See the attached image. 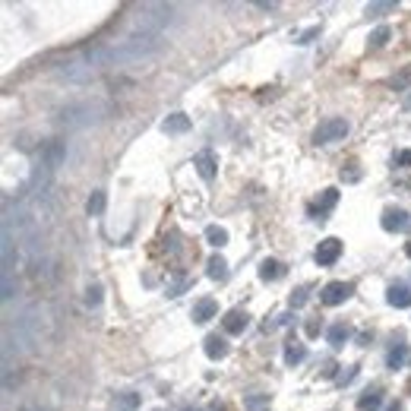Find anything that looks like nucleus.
<instances>
[{
  "mask_svg": "<svg viewBox=\"0 0 411 411\" xmlns=\"http://www.w3.org/2000/svg\"><path fill=\"white\" fill-rule=\"evenodd\" d=\"M389 35H392V32H389V26H380L377 32L370 35V45H373V48H383V45L389 42Z\"/></svg>",
  "mask_w": 411,
  "mask_h": 411,
  "instance_id": "obj_24",
  "label": "nucleus"
},
{
  "mask_svg": "<svg viewBox=\"0 0 411 411\" xmlns=\"http://www.w3.org/2000/svg\"><path fill=\"white\" fill-rule=\"evenodd\" d=\"M411 83V70H405V73H399V76L396 79H392V86H396V89H402V86H408Z\"/></svg>",
  "mask_w": 411,
  "mask_h": 411,
  "instance_id": "obj_32",
  "label": "nucleus"
},
{
  "mask_svg": "<svg viewBox=\"0 0 411 411\" xmlns=\"http://www.w3.org/2000/svg\"><path fill=\"white\" fill-rule=\"evenodd\" d=\"M304 358H307V348H304L301 342H288V348H285V364L294 367V364H301Z\"/></svg>",
  "mask_w": 411,
  "mask_h": 411,
  "instance_id": "obj_17",
  "label": "nucleus"
},
{
  "mask_svg": "<svg viewBox=\"0 0 411 411\" xmlns=\"http://www.w3.org/2000/svg\"><path fill=\"white\" fill-rule=\"evenodd\" d=\"M206 272H209V278H225V275H228V263L215 253V256L209 259V266H206Z\"/></svg>",
  "mask_w": 411,
  "mask_h": 411,
  "instance_id": "obj_21",
  "label": "nucleus"
},
{
  "mask_svg": "<svg viewBox=\"0 0 411 411\" xmlns=\"http://www.w3.org/2000/svg\"><path fill=\"white\" fill-rule=\"evenodd\" d=\"M206 240H209L212 247H225L228 244V231L218 228V225H209V228H206Z\"/></svg>",
  "mask_w": 411,
  "mask_h": 411,
  "instance_id": "obj_20",
  "label": "nucleus"
},
{
  "mask_svg": "<svg viewBox=\"0 0 411 411\" xmlns=\"http://www.w3.org/2000/svg\"><path fill=\"white\" fill-rule=\"evenodd\" d=\"M351 297V285H345V282H329L323 291H320V301L326 304V307H339V304H345Z\"/></svg>",
  "mask_w": 411,
  "mask_h": 411,
  "instance_id": "obj_5",
  "label": "nucleus"
},
{
  "mask_svg": "<svg viewBox=\"0 0 411 411\" xmlns=\"http://www.w3.org/2000/svg\"><path fill=\"white\" fill-rule=\"evenodd\" d=\"M282 263H278V259H263V263H259V278H263V282H275V278H282Z\"/></svg>",
  "mask_w": 411,
  "mask_h": 411,
  "instance_id": "obj_13",
  "label": "nucleus"
},
{
  "mask_svg": "<svg viewBox=\"0 0 411 411\" xmlns=\"http://www.w3.org/2000/svg\"><path fill=\"white\" fill-rule=\"evenodd\" d=\"M215 313H218V304L212 301V297H202V301L193 307V323H209Z\"/></svg>",
  "mask_w": 411,
  "mask_h": 411,
  "instance_id": "obj_11",
  "label": "nucleus"
},
{
  "mask_svg": "<svg viewBox=\"0 0 411 411\" xmlns=\"http://www.w3.org/2000/svg\"><path fill=\"white\" fill-rule=\"evenodd\" d=\"M86 304H89V307H98V304H101V285H89V291H86Z\"/></svg>",
  "mask_w": 411,
  "mask_h": 411,
  "instance_id": "obj_26",
  "label": "nucleus"
},
{
  "mask_svg": "<svg viewBox=\"0 0 411 411\" xmlns=\"http://www.w3.org/2000/svg\"><path fill=\"white\" fill-rule=\"evenodd\" d=\"M339 256H342V240L339 237H326L323 244L316 247V263L320 266H332Z\"/></svg>",
  "mask_w": 411,
  "mask_h": 411,
  "instance_id": "obj_6",
  "label": "nucleus"
},
{
  "mask_svg": "<svg viewBox=\"0 0 411 411\" xmlns=\"http://www.w3.org/2000/svg\"><path fill=\"white\" fill-rule=\"evenodd\" d=\"M136 408H139L136 392H124V396H117L114 402H111V411H136Z\"/></svg>",
  "mask_w": 411,
  "mask_h": 411,
  "instance_id": "obj_16",
  "label": "nucleus"
},
{
  "mask_svg": "<svg viewBox=\"0 0 411 411\" xmlns=\"http://www.w3.org/2000/svg\"><path fill=\"white\" fill-rule=\"evenodd\" d=\"M389 10H396V4H370L367 16H380V13H389Z\"/></svg>",
  "mask_w": 411,
  "mask_h": 411,
  "instance_id": "obj_29",
  "label": "nucleus"
},
{
  "mask_svg": "<svg viewBox=\"0 0 411 411\" xmlns=\"http://www.w3.org/2000/svg\"><path fill=\"white\" fill-rule=\"evenodd\" d=\"M389 411H399V402H396V405H392V408H389Z\"/></svg>",
  "mask_w": 411,
  "mask_h": 411,
  "instance_id": "obj_39",
  "label": "nucleus"
},
{
  "mask_svg": "<svg viewBox=\"0 0 411 411\" xmlns=\"http://www.w3.org/2000/svg\"><path fill=\"white\" fill-rule=\"evenodd\" d=\"M408 225V212L405 209H386L383 212V228L386 231H402Z\"/></svg>",
  "mask_w": 411,
  "mask_h": 411,
  "instance_id": "obj_9",
  "label": "nucleus"
},
{
  "mask_svg": "<svg viewBox=\"0 0 411 411\" xmlns=\"http://www.w3.org/2000/svg\"><path fill=\"white\" fill-rule=\"evenodd\" d=\"M316 35H320V26H313V29H307V32H301L297 35V45H310Z\"/></svg>",
  "mask_w": 411,
  "mask_h": 411,
  "instance_id": "obj_28",
  "label": "nucleus"
},
{
  "mask_svg": "<svg viewBox=\"0 0 411 411\" xmlns=\"http://www.w3.org/2000/svg\"><path fill=\"white\" fill-rule=\"evenodd\" d=\"M307 335H320V323H307Z\"/></svg>",
  "mask_w": 411,
  "mask_h": 411,
  "instance_id": "obj_35",
  "label": "nucleus"
},
{
  "mask_svg": "<svg viewBox=\"0 0 411 411\" xmlns=\"http://www.w3.org/2000/svg\"><path fill=\"white\" fill-rule=\"evenodd\" d=\"M105 190H92V196H89V202H86V212L89 215H101L105 212Z\"/></svg>",
  "mask_w": 411,
  "mask_h": 411,
  "instance_id": "obj_18",
  "label": "nucleus"
},
{
  "mask_svg": "<svg viewBox=\"0 0 411 411\" xmlns=\"http://www.w3.org/2000/svg\"><path fill=\"white\" fill-rule=\"evenodd\" d=\"M335 199H339V190H335V187H329V190H323V202H320V212H329L332 206H335Z\"/></svg>",
  "mask_w": 411,
  "mask_h": 411,
  "instance_id": "obj_25",
  "label": "nucleus"
},
{
  "mask_svg": "<svg viewBox=\"0 0 411 411\" xmlns=\"http://www.w3.org/2000/svg\"><path fill=\"white\" fill-rule=\"evenodd\" d=\"M380 402H383L380 389H373V392H364V396L358 399V408H361V411H377V408H380Z\"/></svg>",
  "mask_w": 411,
  "mask_h": 411,
  "instance_id": "obj_19",
  "label": "nucleus"
},
{
  "mask_svg": "<svg viewBox=\"0 0 411 411\" xmlns=\"http://www.w3.org/2000/svg\"><path fill=\"white\" fill-rule=\"evenodd\" d=\"M399 161H402V165H411V152H402V155H399Z\"/></svg>",
  "mask_w": 411,
  "mask_h": 411,
  "instance_id": "obj_36",
  "label": "nucleus"
},
{
  "mask_svg": "<svg viewBox=\"0 0 411 411\" xmlns=\"http://www.w3.org/2000/svg\"><path fill=\"white\" fill-rule=\"evenodd\" d=\"M183 411H196V408H183Z\"/></svg>",
  "mask_w": 411,
  "mask_h": 411,
  "instance_id": "obj_40",
  "label": "nucleus"
},
{
  "mask_svg": "<svg viewBox=\"0 0 411 411\" xmlns=\"http://www.w3.org/2000/svg\"><path fill=\"white\" fill-rule=\"evenodd\" d=\"M193 165H196V171H199L202 180H212V177H215V158H212L209 149H206V152H199V155L193 158Z\"/></svg>",
  "mask_w": 411,
  "mask_h": 411,
  "instance_id": "obj_10",
  "label": "nucleus"
},
{
  "mask_svg": "<svg viewBox=\"0 0 411 411\" xmlns=\"http://www.w3.org/2000/svg\"><path fill=\"white\" fill-rule=\"evenodd\" d=\"M26 411H29V408H26Z\"/></svg>",
  "mask_w": 411,
  "mask_h": 411,
  "instance_id": "obj_41",
  "label": "nucleus"
},
{
  "mask_svg": "<svg viewBox=\"0 0 411 411\" xmlns=\"http://www.w3.org/2000/svg\"><path fill=\"white\" fill-rule=\"evenodd\" d=\"M405 108L411 111V92H408V95H405Z\"/></svg>",
  "mask_w": 411,
  "mask_h": 411,
  "instance_id": "obj_37",
  "label": "nucleus"
},
{
  "mask_svg": "<svg viewBox=\"0 0 411 411\" xmlns=\"http://www.w3.org/2000/svg\"><path fill=\"white\" fill-rule=\"evenodd\" d=\"M171 23V7L168 4H142L133 16V29L136 35H155L158 38V32Z\"/></svg>",
  "mask_w": 411,
  "mask_h": 411,
  "instance_id": "obj_1",
  "label": "nucleus"
},
{
  "mask_svg": "<svg viewBox=\"0 0 411 411\" xmlns=\"http://www.w3.org/2000/svg\"><path fill=\"white\" fill-rule=\"evenodd\" d=\"M348 335H351V332H348V326H342V323H335V326L329 329V345H335V348H339L342 342H348Z\"/></svg>",
  "mask_w": 411,
  "mask_h": 411,
  "instance_id": "obj_23",
  "label": "nucleus"
},
{
  "mask_svg": "<svg viewBox=\"0 0 411 411\" xmlns=\"http://www.w3.org/2000/svg\"><path fill=\"white\" fill-rule=\"evenodd\" d=\"M307 301V288L301 285V288H297V291H291V307H301Z\"/></svg>",
  "mask_w": 411,
  "mask_h": 411,
  "instance_id": "obj_30",
  "label": "nucleus"
},
{
  "mask_svg": "<svg viewBox=\"0 0 411 411\" xmlns=\"http://www.w3.org/2000/svg\"><path fill=\"white\" fill-rule=\"evenodd\" d=\"M332 370H335V364H332V361H326V364H323V370H320V373H323V377H332Z\"/></svg>",
  "mask_w": 411,
  "mask_h": 411,
  "instance_id": "obj_34",
  "label": "nucleus"
},
{
  "mask_svg": "<svg viewBox=\"0 0 411 411\" xmlns=\"http://www.w3.org/2000/svg\"><path fill=\"white\" fill-rule=\"evenodd\" d=\"M183 288H187V278H177V282H171V285H168V297H177Z\"/></svg>",
  "mask_w": 411,
  "mask_h": 411,
  "instance_id": "obj_31",
  "label": "nucleus"
},
{
  "mask_svg": "<svg viewBox=\"0 0 411 411\" xmlns=\"http://www.w3.org/2000/svg\"><path fill=\"white\" fill-rule=\"evenodd\" d=\"M386 301H389L392 307H411V291L402 288V285H392L389 294H386Z\"/></svg>",
  "mask_w": 411,
  "mask_h": 411,
  "instance_id": "obj_15",
  "label": "nucleus"
},
{
  "mask_svg": "<svg viewBox=\"0 0 411 411\" xmlns=\"http://www.w3.org/2000/svg\"><path fill=\"white\" fill-rule=\"evenodd\" d=\"M57 73H60V79H67V83H89L92 76H95V67H92V64L83 57V60L60 64V67H57Z\"/></svg>",
  "mask_w": 411,
  "mask_h": 411,
  "instance_id": "obj_4",
  "label": "nucleus"
},
{
  "mask_svg": "<svg viewBox=\"0 0 411 411\" xmlns=\"http://www.w3.org/2000/svg\"><path fill=\"white\" fill-rule=\"evenodd\" d=\"M405 358H408V348H405V345H396V348H392V351L386 354V364H389L392 370H396V367H402V364H405Z\"/></svg>",
  "mask_w": 411,
  "mask_h": 411,
  "instance_id": "obj_22",
  "label": "nucleus"
},
{
  "mask_svg": "<svg viewBox=\"0 0 411 411\" xmlns=\"http://www.w3.org/2000/svg\"><path fill=\"white\" fill-rule=\"evenodd\" d=\"M405 253H408V256H411V240H408V244H405Z\"/></svg>",
  "mask_w": 411,
  "mask_h": 411,
  "instance_id": "obj_38",
  "label": "nucleus"
},
{
  "mask_svg": "<svg viewBox=\"0 0 411 411\" xmlns=\"http://www.w3.org/2000/svg\"><path fill=\"white\" fill-rule=\"evenodd\" d=\"M161 130H165V133H171V136L187 133V130H190V117H187V114H168L161 120Z\"/></svg>",
  "mask_w": 411,
  "mask_h": 411,
  "instance_id": "obj_8",
  "label": "nucleus"
},
{
  "mask_svg": "<svg viewBox=\"0 0 411 411\" xmlns=\"http://www.w3.org/2000/svg\"><path fill=\"white\" fill-rule=\"evenodd\" d=\"M247 323H250V316H247V310H228L225 313V323H221V326H225V332L228 335H240V332H244L247 329Z\"/></svg>",
  "mask_w": 411,
  "mask_h": 411,
  "instance_id": "obj_7",
  "label": "nucleus"
},
{
  "mask_svg": "<svg viewBox=\"0 0 411 411\" xmlns=\"http://www.w3.org/2000/svg\"><path fill=\"white\" fill-rule=\"evenodd\" d=\"M101 114H105V108H101V105L86 101V105H76V108H67L60 120H64L67 127H89V124H95Z\"/></svg>",
  "mask_w": 411,
  "mask_h": 411,
  "instance_id": "obj_2",
  "label": "nucleus"
},
{
  "mask_svg": "<svg viewBox=\"0 0 411 411\" xmlns=\"http://www.w3.org/2000/svg\"><path fill=\"white\" fill-rule=\"evenodd\" d=\"M206 354H209L212 361H221L228 354V342L218 339V335H206Z\"/></svg>",
  "mask_w": 411,
  "mask_h": 411,
  "instance_id": "obj_12",
  "label": "nucleus"
},
{
  "mask_svg": "<svg viewBox=\"0 0 411 411\" xmlns=\"http://www.w3.org/2000/svg\"><path fill=\"white\" fill-rule=\"evenodd\" d=\"M345 136H348V120L345 117H329V120H323L320 127H316L313 142L316 146H329V142H339Z\"/></svg>",
  "mask_w": 411,
  "mask_h": 411,
  "instance_id": "obj_3",
  "label": "nucleus"
},
{
  "mask_svg": "<svg viewBox=\"0 0 411 411\" xmlns=\"http://www.w3.org/2000/svg\"><path fill=\"white\" fill-rule=\"evenodd\" d=\"M244 405H247L250 411H263V408L269 405V396H250V399H247Z\"/></svg>",
  "mask_w": 411,
  "mask_h": 411,
  "instance_id": "obj_27",
  "label": "nucleus"
},
{
  "mask_svg": "<svg viewBox=\"0 0 411 411\" xmlns=\"http://www.w3.org/2000/svg\"><path fill=\"white\" fill-rule=\"evenodd\" d=\"M354 373H358V367H348V373H342L339 383H342V386H345V383H351V380H354Z\"/></svg>",
  "mask_w": 411,
  "mask_h": 411,
  "instance_id": "obj_33",
  "label": "nucleus"
},
{
  "mask_svg": "<svg viewBox=\"0 0 411 411\" xmlns=\"http://www.w3.org/2000/svg\"><path fill=\"white\" fill-rule=\"evenodd\" d=\"M45 161H48L51 171H54V168H60V161H64V142H60V139L48 142V149H45Z\"/></svg>",
  "mask_w": 411,
  "mask_h": 411,
  "instance_id": "obj_14",
  "label": "nucleus"
}]
</instances>
